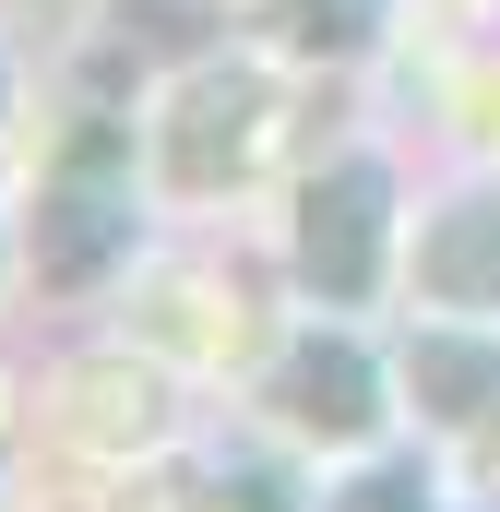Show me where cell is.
Wrapping results in <instances>:
<instances>
[{
	"label": "cell",
	"mask_w": 500,
	"mask_h": 512,
	"mask_svg": "<svg viewBox=\"0 0 500 512\" xmlns=\"http://www.w3.org/2000/svg\"><path fill=\"white\" fill-rule=\"evenodd\" d=\"M286 120V48H203L167 72L155 120H143V167H155V203H227L262 179Z\"/></svg>",
	"instance_id": "obj_1"
},
{
	"label": "cell",
	"mask_w": 500,
	"mask_h": 512,
	"mask_svg": "<svg viewBox=\"0 0 500 512\" xmlns=\"http://www.w3.org/2000/svg\"><path fill=\"white\" fill-rule=\"evenodd\" d=\"M143 191H155V167H143V131L131 120H96L60 143V167H48V191H36V227H24V274L48 286V298H84V286H108L143 239Z\"/></svg>",
	"instance_id": "obj_2"
},
{
	"label": "cell",
	"mask_w": 500,
	"mask_h": 512,
	"mask_svg": "<svg viewBox=\"0 0 500 512\" xmlns=\"http://www.w3.org/2000/svg\"><path fill=\"white\" fill-rule=\"evenodd\" d=\"M286 274L310 310H370L381 286H405V191L370 143L322 155L298 179V215H286Z\"/></svg>",
	"instance_id": "obj_3"
},
{
	"label": "cell",
	"mask_w": 500,
	"mask_h": 512,
	"mask_svg": "<svg viewBox=\"0 0 500 512\" xmlns=\"http://www.w3.org/2000/svg\"><path fill=\"white\" fill-rule=\"evenodd\" d=\"M262 417H274L298 453L358 465V453L393 441V370L370 358V334H358L346 310H310V322L274 346V370H262Z\"/></svg>",
	"instance_id": "obj_4"
},
{
	"label": "cell",
	"mask_w": 500,
	"mask_h": 512,
	"mask_svg": "<svg viewBox=\"0 0 500 512\" xmlns=\"http://www.w3.org/2000/svg\"><path fill=\"white\" fill-rule=\"evenodd\" d=\"M405 298L429 322H489L500 334V167L453 179L417 227H405Z\"/></svg>",
	"instance_id": "obj_5"
},
{
	"label": "cell",
	"mask_w": 500,
	"mask_h": 512,
	"mask_svg": "<svg viewBox=\"0 0 500 512\" xmlns=\"http://www.w3.org/2000/svg\"><path fill=\"white\" fill-rule=\"evenodd\" d=\"M393 36V0H286V60H370Z\"/></svg>",
	"instance_id": "obj_6"
},
{
	"label": "cell",
	"mask_w": 500,
	"mask_h": 512,
	"mask_svg": "<svg viewBox=\"0 0 500 512\" xmlns=\"http://www.w3.org/2000/svg\"><path fill=\"white\" fill-rule=\"evenodd\" d=\"M441 489H429V465H393V453H358V477L334 489L322 512H429Z\"/></svg>",
	"instance_id": "obj_7"
},
{
	"label": "cell",
	"mask_w": 500,
	"mask_h": 512,
	"mask_svg": "<svg viewBox=\"0 0 500 512\" xmlns=\"http://www.w3.org/2000/svg\"><path fill=\"white\" fill-rule=\"evenodd\" d=\"M0 120H12V36H0Z\"/></svg>",
	"instance_id": "obj_8"
}]
</instances>
